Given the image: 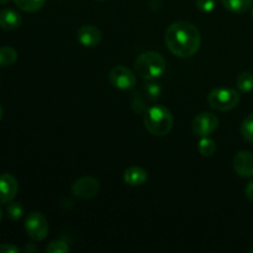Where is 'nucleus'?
<instances>
[{"instance_id": "25", "label": "nucleus", "mask_w": 253, "mask_h": 253, "mask_svg": "<svg viewBox=\"0 0 253 253\" xmlns=\"http://www.w3.org/2000/svg\"><path fill=\"white\" fill-rule=\"evenodd\" d=\"M245 193H246V197L253 202V180L247 184L246 189H245Z\"/></svg>"}, {"instance_id": "11", "label": "nucleus", "mask_w": 253, "mask_h": 253, "mask_svg": "<svg viewBox=\"0 0 253 253\" xmlns=\"http://www.w3.org/2000/svg\"><path fill=\"white\" fill-rule=\"evenodd\" d=\"M78 41L85 47H95L101 41V31L94 25H84L77 32Z\"/></svg>"}, {"instance_id": "29", "label": "nucleus", "mask_w": 253, "mask_h": 253, "mask_svg": "<svg viewBox=\"0 0 253 253\" xmlns=\"http://www.w3.org/2000/svg\"><path fill=\"white\" fill-rule=\"evenodd\" d=\"M1 219H2V211L1 209H0V221H1Z\"/></svg>"}, {"instance_id": "18", "label": "nucleus", "mask_w": 253, "mask_h": 253, "mask_svg": "<svg viewBox=\"0 0 253 253\" xmlns=\"http://www.w3.org/2000/svg\"><path fill=\"white\" fill-rule=\"evenodd\" d=\"M198 150H199V152L202 153L203 156L210 157V156L214 155L215 151H216V143H215L214 140L208 137V136L207 137H202V140L198 143Z\"/></svg>"}, {"instance_id": "21", "label": "nucleus", "mask_w": 253, "mask_h": 253, "mask_svg": "<svg viewBox=\"0 0 253 253\" xmlns=\"http://www.w3.org/2000/svg\"><path fill=\"white\" fill-rule=\"evenodd\" d=\"M69 251L68 245L64 241L57 240V241H52L48 246L46 247L47 253H67Z\"/></svg>"}, {"instance_id": "7", "label": "nucleus", "mask_w": 253, "mask_h": 253, "mask_svg": "<svg viewBox=\"0 0 253 253\" xmlns=\"http://www.w3.org/2000/svg\"><path fill=\"white\" fill-rule=\"evenodd\" d=\"M219 126V119L212 113H200L194 118L192 123V130L194 135L199 137H207L216 131Z\"/></svg>"}, {"instance_id": "5", "label": "nucleus", "mask_w": 253, "mask_h": 253, "mask_svg": "<svg viewBox=\"0 0 253 253\" xmlns=\"http://www.w3.org/2000/svg\"><path fill=\"white\" fill-rule=\"evenodd\" d=\"M25 230L34 241H43L48 234V222L41 212L32 211L25 220Z\"/></svg>"}, {"instance_id": "4", "label": "nucleus", "mask_w": 253, "mask_h": 253, "mask_svg": "<svg viewBox=\"0 0 253 253\" xmlns=\"http://www.w3.org/2000/svg\"><path fill=\"white\" fill-rule=\"evenodd\" d=\"M208 101L209 105L216 110L229 111L239 105L240 94L235 89L216 88L210 91Z\"/></svg>"}, {"instance_id": "26", "label": "nucleus", "mask_w": 253, "mask_h": 253, "mask_svg": "<svg viewBox=\"0 0 253 253\" xmlns=\"http://www.w3.org/2000/svg\"><path fill=\"white\" fill-rule=\"evenodd\" d=\"M25 251H26V252H35V251H36V247L27 245V246L25 247Z\"/></svg>"}, {"instance_id": "17", "label": "nucleus", "mask_w": 253, "mask_h": 253, "mask_svg": "<svg viewBox=\"0 0 253 253\" xmlns=\"http://www.w3.org/2000/svg\"><path fill=\"white\" fill-rule=\"evenodd\" d=\"M236 85L244 93H249L253 89V73L251 72H242L236 79Z\"/></svg>"}, {"instance_id": "19", "label": "nucleus", "mask_w": 253, "mask_h": 253, "mask_svg": "<svg viewBox=\"0 0 253 253\" xmlns=\"http://www.w3.org/2000/svg\"><path fill=\"white\" fill-rule=\"evenodd\" d=\"M241 133L244 138L249 142L253 143V114H250L241 125Z\"/></svg>"}, {"instance_id": "3", "label": "nucleus", "mask_w": 253, "mask_h": 253, "mask_svg": "<svg viewBox=\"0 0 253 253\" xmlns=\"http://www.w3.org/2000/svg\"><path fill=\"white\" fill-rule=\"evenodd\" d=\"M166 59L158 52L148 51L140 54L135 61V68L138 76L147 81H155L166 72Z\"/></svg>"}, {"instance_id": "28", "label": "nucleus", "mask_w": 253, "mask_h": 253, "mask_svg": "<svg viewBox=\"0 0 253 253\" xmlns=\"http://www.w3.org/2000/svg\"><path fill=\"white\" fill-rule=\"evenodd\" d=\"M2 119V108H1V105H0V120H1Z\"/></svg>"}, {"instance_id": "15", "label": "nucleus", "mask_w": 253, "mask_h": 253, "mask_svg": "<svg viewBox=\"0 0 253 253\" xmlns=\"http://www.w3.org/2000/svg\"><path fill=\"white\" fill-rule=\"evenodd\" d=\"M16 49L10 46L0 47V67H10L16 62Z\"/></svg>"}, {"instance_id": "32", "label": "nucleus", "mask_w": 253, "mask_h": 253, "mask_svg": "<svg viewBox=\"0 0 253 253\" xmlns=\"http://www.w3.org/2000/svg\"><path fill=\"white\" fill-rule=\"evenodd\" d=\"M251 253H253V250H251Z\"/></svg>"}, {"instance_id": "16", "label": "nucleus", "mask_w": 253, "mask_h": 253, "mask_svg": "<svg viewBox=\"0 0 253 253\" xmlns=\"http://www.w3.org/2000/svg\"><path fill=\"white\" fill-rule=\"evenodd\" d=\"M16 6L26 12H36L44 5L46 0H14Z\"/></svg>"}, {"instance_id": "13", "label": "nucleus", "mask_w": 253, "mask_h": 253, "mask_svg": "<svg viewBox=\"0 0 253 253\" xmlns=\"http://www.w3.org/2000/svg\"><path fill=\"white\" fill-rule=\"evenodd\" d=\"M147 172L143 168L136 167V166L127 168L124 173V180L126 184L131 185V187H140L147 180Z\"/></svg>"}, {"instance_id": "31", "label": "nucleus", "mask_w": 253, "mask_h": 253, "mask_svg": "<svg viewBox=\"0 0 253 253\" xmlns=\"http://www.w3.org/2000/svg\"><path fill=\"white\" fill-rule=\"evenodd\" d=\"M252 17H253V9H252Z\"/></svg>"}, {"instance_id": "22", "label": "nucleus", "mask_w": 253, "mask_h": 253, "mask_svg": "<svg viewBox=\"0 0 253 253\" xmlns=\"http://www.w3.org/2000/svg\"><path fill=\"white\" fill-rule=\"evenodd\" d=\"M146 95L150 99H157L160 98L161 93H162V88H161L160 84L157 83H148L145 86Z\"/></svg>"}, {"instance_id": "6", "label": "nucleus", "mask_w": 253, "mask_h": 253, "mask_svg": "<svg viewBox=\"0 0 253 253\" xmlns=\"http://www.w3.org/2000/svg\"><path fill=\"white\" fill-rule=\"evenodd\" d=\"M109 81L114 88L120 90L132 89L136 85V76L130 68L125 66H115L109 72Z\"/></svg>"}, {"instance_id": "20", "label": "nucleus", "mask_w": 253, "mask_h": 253, "mask_svg": "<svg viewBox=\"0 0 253 253\" xmlns=\"http://www.w3.org/2000/svg\"><path fill=\"white\" fill-rule=\"evenodd\" d=\"M7 216L10 217L11 220H14V221H17V220H20L22 217V215H24V208H22V205L20 204V203H9V207H7Z\"/></svg>"}, {"instance_id": "12", "label": "nucleus", "mask_w": 253, "mask_h": 253, "mask_svg": "<svg viewBox=\"0 0 253 253\" xmlns=\"http://www.w3.org/2000/svg\"><path fill=\"white\" fill-rule=\"evenodd\" d=\"M21 15L12 9L0 10V27L4 30H16L21 25Z\"/></svg>"}, {"instance_id": "14", "label": "nucleus", "mask_w": 253, "mask_h": 253, "mask_svg": "<svg viewBox=\"0 0 253 253\" xmlns=\"http://www.w3.org/2000/svg\"><path fill=\"white\" fill-rule=\"evenodd\" d=\"M221 1L225 9H227L229 11L242 14L252 6L253 0H221Z\"/></svg>"}, {"instance_id": "27", "label": "nucleus", "mask_w": 253, "mask_h": 253, "mask_svg": "<svg viewBox=\"0 0 253 253\" xmlns=\"http://www.w3.org/2000/svg\"><path fill=\"white\" fill-rule=\"evenodd\" d=\"M9 1L10 0H0V5H5V4H7Z\"/></svg>"}, {"instance_id": "2", "label": "nucleus", "mask_w": 253, "mask_h": 253, "mask_svg": "<svg viewBox=\"0 0 253 253\" xmlns=\"http://www.w3.org/2000/svg\"><path fill=\"white\" fill-rule=\"evenodd\" d=\"M145 126L152 135L165 136L173 127V115L167 108L162 105H153L145 111Z\"/></svg>"}, {"instance_id": "24", "label": "nucleus", "mask_w": 253, "mask_h": 253, "mask_svg": "<svg viewBox=\"0 0 253 253\" xmlns=\"http://www.w3.org/2000/svg\"><path fill=\"white\" fill-rule=\"evenodd\" d=\"M20 250L11 244L0 245V253H19Z\"/></svg>"}, {"instance_id": "23", "label": "nucleus", "mask_w": 253, "mask_h": 253, "mask_svg": "<svg viewBox=\"0 0 253 253\" xmlns=\"http://www.w3.org/2000/svg\"><path fill=\"white\" fill-rule=\"evenodd\" d=\"M215 4H216L215 0H195V5H197L198 9L204 12L212 11L215 7Z\"/></svg>"}, {"instance_id": "10", "label": "nucleus", "mask_w": 253, "mask_h": 253, "mask_svg": "<svg viewBox=\"0 0 253 253\" xmlns=\"http://www.w3.org/2000/svg\"><path fill=\"white\" fill-rule=\"evenodd\" d=\"M234 169L240 177H253V153L249 151H241L234 157Z\"/></svg>"}, {"instance_id": "30", "label": "nucleus", "mask_w": 253, "mask_h": 253, "mask_svg": "<svg viewBox=\"0 0 253 253\" xmlns=\"http://www.w3.org/2000/svg\"><path fill=\"white\" fill-rule=\"evenodd\" d=\"M98 1H104V0H98Z\"/></svg>"}, {"instance_id": "9", "label": "nucleus", "mask_w": 253, "mask_h": 253, "mask_svg": "<svg viewBox=\"0 0 253 253\" xmlns=\"http://www.w3.org/2000/svg\"><path fill=\"white\" fill-rule=\"evenodd\" d=\"M19 184L10 173L0 174V204H9L16 197Z\"/></svg>"}, {"instance_id": "1", "label": "nucleus", "mask_w": 253, "mask_h": 253, "mask_svg": "<svg viewBox=\"0 0 253 253\" xmlns=\"http://www.w3.org/2000/svg\"><path fill=\"white\" fill-rule=\"evenodd\" d=\"M202 37L197 26L188 21H177L166 31V44L174 56L192 57L200 47Z\"/></svg>"}, {"instance_id": "8", "label": "nucleus", "mask_w": 253, "mask_h": 253, "mask_svg": "<svg viewBox=\"0 0 253 253\" xmlns=\"http://www.w3.org/2000/svg\"><path fill=\"white\" fill-rule=\"evenodd\" d=\"M99 189H100L99 182L95 178L91 177L79 178L72 185V193L76 197L82 198V199H90V198H94L99 193Z\"/></svg>"}]
</instances>
